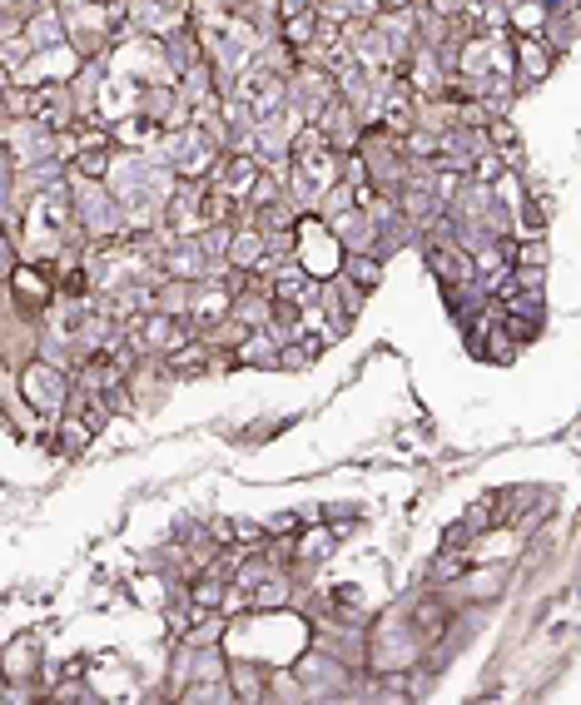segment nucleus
<instances>
[{
  "mask_svg": "<svg viewBox=\"0 0 581 705\" xmlns=\"http://www.w3.org/2000/svg\"><path fill=\"white\" fill-rule=\"evenodd\" d=\"M20 388H26V403H36V408H46V413H56L60 403L70 398V378H66V368H56V363H46V358H30L26 368H20Z\"/></svg>",
  "mask_w": 581,
  "mask_h": 705,
  "instance_id": "nucleus-1",
  "label": "nucleus"
},
{
  "mask_svg": "<svg viewBox=\"0 0 581 705\" xmlns=\"http://www.w3.org/2000/svg\"><path fill=\"white\" fill-rule=\"evenodd\" d=\"M229 691H234V701H263V686H269V666L263 661H249V656H234L224 671Z\"/></svg>",
  "mask_w": 581,
  "mask_h": 705,
  "instance_id": "nucleus-2",
  "label": "nucleus"
}]
</instances>
